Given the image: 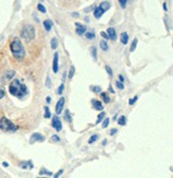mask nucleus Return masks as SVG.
Returning <instances> with one entry per match:
<instances>
[{
  "label": "nucleus",
  "mask_w": 173,
  "mask_h": 178,
  "mask_svg": "<svg viewBox=\"0 0 173 178\" xmlns=\"http://www.w3.org/2000/svg\"><path fill=\"white\" fill-rule=\"evenodd\" d=\"M43 25H44L45 30H47V31H50L51 28H53V22H51L50 19H45L43 22Z\"/></svg>",
  "instance_id": "18"
},
{
  "label": "nucleus",
  "mask_w": 173,
  "mask_h": 178,
  "mask_svg": "<svg viewBox=\"0 0 173 178\" xmlns=\"http://www.w3.org/2000/svg\"><path fill=\"white\" fill-rule=\"evenodd\" d=\"M9 92L10 94L17 98H24L26 95H28V87L20 80L14 79L9 86Z\"/></svg>",
  "instance_id": "1"
},
{
  "label": "nucleus",
  "mask_w": 173,
  "mask_h": 178,
  "mask_svg": "<svg viewBox=\"0 0 173 178\" xmlns=\"http://www.w3.org/2000/svg\"><path fill=\"white\" fill-rule=\"evenodd\" d=\"M162 7H164V11H168V7H167V3H166V2H165V3H164V6H162Z\"/></svg>",
  "instance_id": "51"
},
{
  "label": "nucleus",
  "mask_w": 173,
  "mask_h": 178,
  "mask_svg": "<svg viewBox=\"0 0 173 178\" xmlns=\"http://www.w3.org/2000/svg\"><path fill=\"white\" fill-rule=\"evenodd\" d=\"M103 145H104V146H106V145H107V140H104V141H103Z\"/></svg>",
  "instance_id": "53"
},
{
  "label": "nucleus",
  "mask_w": 173,
  "mask_h": 178,
  "mask_svg": "<svg viewBox=\"0 0 173 178\" xmlns=\"http://www.w3.org/2000/svg\"><path fill=\"white\" fill-rule=\"evenodd\" d=\"M97 140H99V135H92L91 136H90L88 143H89V144H93V143H95V142H96Z\"/></svg>",
  "instance_id": "31"
},
{
  "label": "nucleus",
  "mask_w": 173,
  "mask_h": 178,
  "mask_svg": "<svg viewBox=\"0 0 173 178\" xmlns=\"http://www.w3.org/2000/svg\"><path fill=\"white\" fill-rule=\"evenodd\" d=\"M90 90L95 93V94H99L100 92H102V87H99V86H90Z\"/></svg>",
  "instance_id": "24"
},
{
  "label": "nucleus",
  "mask_w": 173,
  "mask_h": 178,
  "mask_svg": "<svg viewBox=\"0 0 173 178\" xmlns=\"http://www.w3.org/2000/svg\"><path fill=\"white\" fill-rule=\"evenodd\" d=\"M72 16H73V17H76V18H77V17H79V14H78L77 12H75V13H72Z\"/></svg>",
  "instance_id": "50"
},
{
  "label": "nucleus",
  "mask_w": 173,
  "mask_h": 178,
  "mask_svg": "<svg viewBox=\"0 0 173 178\" xmlns=\"http://www.w3.org/2000/svg\"><path fill=\"white\" fill-rule=\"evenodd\" d=\"M105 69H106V72H107V74L109 75V77H112L113 76V72H112V69H111V67H110L109 65H106L105 66Z\"/></svg>",
  "instance_id": "36"
},
{
  "label": "nucleus",
  "mask_w": 173,
  "mask_h": 178,
  "mask_svg": "<svg viewBox=\"0 0 173 178\" xmlns=\"http://www.w3.org/2000/svg\"><path fill=\"white\" fill-rule=\"evenodd\" d=\"M40 175H41V176H44V175H46V176H53V172L47 171L45 167H42V169H41V171H40Z\"/></svg>",
  "instance_id": "23"
},
{
  "label": "nucleus",
  "mask_w": 173,
  "mask_h": 178,
  "mask_svg": "<svg viewBox=\"0 0 173 178\" xmlns=\"http://www.w3.org/2000/svg\"><path fill=\"white\" fill-rule=\"evenodd\" d=\"M126 122H127V120H126V117L124 116V115H121V116L118 118V124H119L120 126L126 125Z\"/></svg>",
  "instance_id": "28"
},
{
  "label": "nucleus",
  "mask_w": 173,
  "mask_h": 178,
  "mask_svg": "<svg viewBox=\"0 0 173 178\" xmlns=\"http://www.w3.org/2000/svg\"><path fill=\"white\" fill-rule=\"evenodd\" d=\"M15 74H16V72L15 71H8L4 73L3 77H2L1 81L2 82H6V81H9V80H12L13 78H14Z\"/></svg>",
  "instance_id": "10"
},
{
  "label": "nucleus",
  "mask_w": 173,
  "mask_h": 178,
  "mask_svg": "<svg viewBox=\"0 0 173 178\" xmlns=\"http://www.w3.org/2000/svg\"><path fill=\"white\" fill-rule=\"evenodd\" d=\"M51 126H53V128L55 129L57 132L62 130V122L58 115H55L53 117V120H51Z\"/></svg>",
  "instance_id": "5"
},
{
  "label": "nucleus",
  "mask_w": 173,
  "mask_h": 178,
  "mask_svg": "<svg viewBox=\"0 0 173 178\" xmlns=\"http://www.w3.org/2000/svg\"><path fill=\"white\" fill-rule=\"evenodd\" d=\"M58 45H59V42H58V40H57V37H53V38H51V41H50V47H51V49L56 50L57 47H58Z\"/></svg>",
  "instance_id": "21"
},
{
  "label": "nucleus",
  "mask_w": 173,
  "mask_h": 178,
  "mask_svg": "<svg viewBox=\"0 0 173 178\" xmlns=\"http://www.w3.org/2000/svg\"><path fill=\"white\" fill-rule=\"evenodd\" d=\"M99 7H102V9L106 12V11H108V10L110 9L111 4H110V2H108V1H103L102 3H99Z\"/></svg>",
  "instance_id": "19"
},
{
  "label": "nucleus",
  "mask_w": 173,
  "mask_h": 178,
  "mask_svg": "<svg viewBox=\"0 0 173 178\" xmlns=\"http://www.w3.org/2000/svg\"><path fill=\"white\" fill-rule=\"evenodd\" d=\"M91 104L93 106V109L96 110V111H102L104 109V106H103V102L100 100L97 99H92L91 100Z\"/></svg>",
  "instance_id": "11"
},
{
  "label": "nucleus",
  "mask_w": 173,
  "mask_h": 178,
  "mask_svg": "<svg viewBox=\"0 0 173 178\" xmlns=\"http://www.w3.org/2000/svg\"><path fill=\"white\" fill-rule=\"evenodd\" d=\"M139 97L138 96H135V97H133V98H130V100H128V105L130 106H133L134 104H136V101L138 100Z\"/></svg>",
  "instance_id": "38"
},
{
  "label": "nucleus",
  "mask_w": 173,
  "mask_h": 178,
  "mask_svg": "<svg viewBox=\"0 0 173 178\" xmlns=\"http://www.w3.org/2000/svg\"><path fill=\"white\" fill-rule=\"evenodd\" d=\"M127 1L128 0H119V3H120V6L122 9H125L126 6H127Z\"/></svg>",
  "instance_id": "37"
},
{
  "label": "nucleus",
  "mask_w": 173,
  "mask_h": 178,
  "mask_svg": "<svg viewBox=\"0 0 173 178\" xmlns=\"http://www.w3.org/2000/svg\"><path fill=\"white\" fill-rule=\"evenodd\" d=\"M106 33L108 34V37H109V40H112V41L117 40V31H115L114 28H112V27L108 28L107 31H106Z\"/></svg>",
  "instance_id": "14"
},
{
  "label": "nucleus",
  "mask_w": 173,
  "mask_h": 178,
  "mask_svg": "<svg viewBox=\"0 0 173 178\" xmlns=\"http://www.w3.org/2000/svg\"><path fill=\"white\" fill-rule=\"evenodd\" d=\"M19 167L23 170H26V169H29V170H32L34 166H33V162L31 160H27V161H22L19 163Z\"/></svg>",
  "instance_id": "12"
},
{
  "label": "nucleus",
  "mask_w": 173,
  "mask_h": 178,
  "mask_svg": "<svg viewBox=\"0 0 173 178\" xmlns=\"http://www.w3.org/2000/svg\"><path fill=\"white\" fill-rule=\"evenodd\" d=\"M104 13H105V11H104V10H103L100 7H99V6L95 7V9L93 10V15H94V17H95L96 19L102 18V16L104 15Z\"/></svg>",
  "instance_id": "13"
},
{
  "label": "nucleus",
  "mask_w": 173,
  "mask_h": 178,
  "mask_svg": "<svg viewBox=\"0 0 173 178\" xmlns=\"http://www.w3.org/2000/svg\"><path fill=\"white\" fill-rule=\"evenodd\" d=\"M117 132H118V129H117V128H112L111 130H110L109 135H110V136H114V135H115V133H117Z\"/></svg>",
  "instance_id": "43"
},
{
  "label": "nucleus",
  "mask_w": 173,
  "mask_h": 178,
  "mask_svg": "<svg viewBox=\"0 0 173 178\" xmlns=\"http://www.w3.org/2000/svg\"><path fill=\"white\" fill-rule=\"evenodd\" d=\"M84 20H86V22H89V20H90V18H89V17H84Z\"/></svg>",
  "instance_id": "54"
},
{
  "label": "nucleus",
  "mask_w": 173,
  "mask_h": 178,
  "mask_svg": "<svg viewBox=\"0 0 173 178\" xmlns=\"http://www.w3.org/2000/svg\"><path fill=\"white\" fill-rule=\"evenodd\" d=\"M45 141V136L40 132H34L30 136V144H34L35 142H44Z\"/></svg>",
  "instance_id": "7"
},
{
  "label": "nucleus",
  "mask_w": 173,
  "mask_h": 178,
  "mask_svg": "<svg viewBox=\"0 0 173 178\" xmlns=\"http://www.w3.org/2000/svg\"><path fill=\"white\" fill-rule=\"evenodd\" d=\"M50 141H51V142H60V136H57V135H53V136L50 138Z\"/></svg>",
  "instance_id": "39"
},
{
  "label": "nucleus",
  "mask_w": 173,
  "mask_h": 178,
  "mask_svg": "<svg viewBox=\"0 0 173 178\" xmlns=\"http://www.w3.org/2000/svg\"><path fill=\"white\" fill-rule=\"evenodd\" d=\"M75 27H76V29H75V32H76L77 35H84V33L87 32V27L84 25L80 24V22H75Z\"/></svg>",
  "instance_id": "8"
},
{
  "label": "nucleus",
  "mask_w": 173,
  "mask_h": 178,
  "mask_svg": "<svg viewBox=\"0 0 173 178\" xmlns=\"http://www.w3.org/2000/svg\"><path fill=\"white\" fill-rule=\"evenodd\" d=\"M119 80H120L121 82H123V83H124V81H125V79H124V77L122 76V75H120V76H119Z\"/></svg>",
  "instance_id": "49"
},
{
  "label": "nucleus",
  "mask_w": 173,
  "mask_h": 178,
  "mask_svg": "<svg viewBox=\"0 0 173 178\" xmlns=\"http://www.w3.org/2000/svg\"><path fill=\"white\" fill-rule=\"evenodd\" d=\"M108 91H109L110 93H112V94H114V93H115V91L113 90V87H112L111 84H109V90H108Z\"/></svg>",
  "instance_id": "47"
},
{
  "label": "nucleus",
  "mask_w": 173,
  "mask_h": 178,
  "mask_svg": "<svg viewBox=\"0 0 173 178\" xmlns=\"http://www.w3.org/2000/svg\"><path fill=\"white\" fill-rule=\"evenodd\" d=\"M64 121H65L66 123H69L71 124L72 122H73V118H72V114H71V112H69V109H65V111H64Z\"/></svg>",
  "instance_id": "16"
},
{
  "label": "nucleus",
  "mask_w": 173,
  "mask_h": 178,
  "mask_svg": "<svg viewBox=\"0 0 173 178\" xmlns=\"http://www.w3.org/2000/svg\"><path fill=\"white\" fill-rule=\"evenodd\" d=\"M64 89H65V86H64V83L62 82L60 86H59L58 89H57L56 94H57V95H62V94H63V92H64Z\"/></svg>",
  "instance_id": "27"
},
{
  "label": "nucleus",
  "mask_w": 173,
  "mask_h": 178,
  "mask_svg": "<svg viewBox=\"0 0 173 178\" xmlns=\"http://www.w3.org/2000/svg\"><path fill=\"white\" fill-rule=\"evenodd\" d=\"M106 117V113L104 112V111H102V112L99 113V115H97V120H96V122H95V124H99V123H102V121L104 120V118Z\"/></svg>",
  "instance_id": "25"
},
{
  "label": "nucleus",
  "mask_w": 173,
  "mask_h": 178,
  "mask_svg": "<svg viewBox=\"0 0 173 178\" xmlns=\"http://www.w3.org/2000/svg\"><path fill=\"white\" fill-rule=\"evenodd\" d=\"M2 166H3L4 167H8V166H9V163H8V162H3V163H2Z\"/></svg>",
  "instance_id": "52"
},
{
  "label": "nucleus",
  "mask_w": 173,
  "mask_h": 178,
  "mask_svg": "<svg viewBox=\"0 0 173 178\" xmlns=\"http://www.w3.org/2000/svg\"><path fill=\"white\" fill-rule=\"evenodd\" d=\"M62 174H63V170L61 169V170H59V172H58V173H56V174H55V175H53V176L55 177V178H58V177H60Z\"/></svg>",
  "instance_id": "42"
},
{
  "label": "nucleus",
  "mask_w": 173,
  "mask_h": 178,
  "mask_svg": "<svg viewBox=\"0 0 173 178\" xmlns=\"http://www.w3.org/2000/svg\"><path fill=\"white\" fill-rule=\"evenodd\" d=\"M46 102H47L48 105H49L50 102H51V97H50V96H47V97H46Z\"/></svg>",
  "instance_id": "48"
},
{
  "label": "nucleus",
  "mask_w": 173,
  "mask_h": 178,
  "mask_svg": "<svg viewBox=\"0 0 173 178\" xmlns=\"http://www.w3.org/2000/svg\"><path fill=\"white\" fill-rule=\"evenodd\" d=\"M91 56L93 57V60L96 61L97 60V48L95 46L91 47Z\"/></svg>",
  "instance_id": "26"
},
{
  "label": "nucleus",
  "mask_w": 173,
  "mask_h": 178,
  "mask_svg": "<svg viewBox=\"0 0 173 178\" xmlns=\"http://www.w3.org/2000/svg\"><path fill=\"white\" fill-rule=\"evenodd\" d=\"M44 117L45 118H50L51 117V112H50L49 107H48V106H45V107H44Z\"/></svg>",
  "instance_id": "22"
},
{
  "label": "nucleus",
  "mask_w": 173,
  "mask_h": 178,
  "mask_svg": "<svg viewBox=\"0 0 173 178\" xmlns=\"http://www.w3.org/2000/svg\"><path fill=\"white\" fill-rule=\"evenodd\" d=\"M115 87H117V89H119V90H124V84H123V82L120 81V80H117V81H115Z\"/></svg>",
  "instance_id": "35"
},
{
  "label": "nucleus",
  "mask_w": 173,
  "mask_h": 178,
  "mask_svg": "<svg viewBox=\"0 0 173 178\" xmlns=\"http://www.w3.org/2000/svg\"><path fill=\"white\" fill-rule=\"evenodd\" d=\"M100 35H102V37H104V40H109V37H108V34L106 32H100Z\"/></svg>",
  "instance_id": "44"
},
{
  "label": "nucleus",
  "mask_w": 173,
  "mask_h": 178,
  "mask_svg": "<svg viewBox=\"0 0 173 178\" xmlns=\"http://www.w3.org/2000/svg\"><path fill=\"white\" fill-rule=\"evenodd\" d=\"M84 35H86V37L88 38V40H94V38H95L94 31H89V32H86V33H84Z\"/></svg>",
  "instance_id": "30"
},
{
  "label": "nucleus",
  "mask_w": 173,
  "mask_h": 178,
  "mask_svg": "<svg viewBox=\"0 0 173 178\" xmlns=\"http://www.w3.org/2000/svg\"><path fill=\"white\" fill-rule=\"evenodd\" d=\"M4 95H6V93H4L3 90L0 89V99H2L4 97Z\"/></svg>",
  "instance_id": "45"
},
{
  "label": "nucleus",
  "mask_w": 173,
  "mask_h": 178,
  "mask_svg": "<svg viewBox=\"0 0 173 178\" xmlns=\"http://www.w3.org/2000/svg\"><path fill=\"white\" fill-rule=\"evenodd\" d=\"M120 41L123 45H127L128 41H130V37H128V33L127 32H122L120 35Z\"/></svg>",
  "instance_id": "15"
},
{
  "label": "nucleus",
  "mask_w": 173,
  "mask_h": 178,
  "mask_svg": "<svg viewBox=\"0 0 173 178\" xmlns=\"http://www.w3.org/2000/svg\"><path fill=\"white\" fill-rule=\"evenodd\" d=\"M10 50H11L13 57L17 61H23L26 57V50L19 37H14L10 44Z\"/></svg>",
  "instance_id": "2"
},
{
  "label": "nucleus",
  "mask_w": 173,
  "mask_h": 178,
  "mask_svg": "<svg viewBox=\"0 0 173 178\" xmlns=\"http://www.w3.org/2000/svg\"><path fill=\"white\" fill-rule=\"evenodd\" d=\"M0 129L2 131H7V132H15V131L18 130L19 127L16 124L11 122L8 117L2 116L0 118Z\"/></svg>",
  "instance_id": "3"
},
{
  "label": "nucleus",
  "mask_w": 173,
  "mask_h": 178,
  "mask_svg": "<svg viewBox=\"0 0 173 178\" xmlns=\"http://www.w3.org/2000/svg\"><path fill=\"white\" fill-rule=\"evenodd\" d=\"M74 74H75V67H74L73 65H72L71 67H69V75H68L69 79H73Z\"/></svg>",
  "instance_id": "33"
},
{
  "label": "nucleus",
  "mask_w": 173,
  "mask_h": 178,
  "mask_svg": "<svg viewBox=\"0 0 173 178\" xmlns=\"http://www.w3.org/2000/svg\"><path fill=\"white\" fill-rule=\"evenodd\" d=\"M95 4H92V6H90V7H86V9H84V12L86 13H89V12H91V11H93V10L95 9Z\"/></svg>",
  "instance_id": "41"
},
{
  "label": "nucleus",
  "mask_w": 173,
  "mask_h": 178,
  "mask_svg": "<svg viewBox=\"0 0 173 178\" xmlns=\"http://www.w3.org/2000/svg\"><path fill=\"white\" fill-rule=\"evenodd\" d=\"M37 7H38V11H40L41 13H43V14H45V13H46V7H44V4H42V3H38Z\"/></svg>",
  "instance_id": "34"
},
{
  "label": "nucleus",
  "mask_w": 173,
  "mask_h": 178,
  "mask_svg": "<svg viewBox=\"0 0 173 178\" xmlns=\"http://www.w3.org/2000/svg\"><path fill=\"white\" fill-rule=\"evenodd\" d=\"M137 44H138V38H134V41L131 42V45H130V52H134L137 48Z\"/></svg>",
  "instance_id": "29"
},
{
  "label": "nucleus",
  "mask_w": 173,
  "mask_h": 178,
  "mask_svg": "<svg viewBox=\"0 0 173 178\" xmlns=\"http://www.w3.org/2000/svg\"><path fill=\"white\" fill-rule=\"evenodd\" d=\"M64 106H65V97L61 96L59 100L57 101V105H56V113L57 115H60L62 113V111H63V108Z\"/></svg>",
  "instance_id": "6"
},
{
  "label": "nucleus",
  "mask_w": 173,
  "mask_h": 178,
  "mask_svg": "<svg viewBox=\"0 0 173 178\" xmlns=\"http://www.w3.org/2000/svg\"><path fill=\"white\" fill-rule=\"evenodd\" d=\"M53 72L57 74L59 72V53L55 52L53 55Z\"/></svg>",
  "instance_id": "9"
},
{
  "label": "nucleus",
  "mask_w": 173,
  "mask_h": 178,
  "mask_svg": "<svg viewBox=\"0 0 173 178\" xmlns=\"http://www.w3.org/2000/svg\"><path fill=\"white\" fill-rule=\"evenodd\" d=\"M99 94H100V98L103 99V101H104L105 104H109L111 99H110V96L108 95V93L107 92H100Z\"/></svg>",
  "instance_id": "17"
},
{
  "label": "nucleus",
  "mask_w": 173,
  "mask_h": 178,
  "mask_svg": "<svg viewBox=\"0 0 173 178\" xmlns=\"http://www.w3.org/2000/svg\"><path fill=\"white\" fill-rule=\"evenodd\" d=\"M102 122H103L102 127H103V128H107L108 125H109V123H110V118H109V117H105L104 120L102 121Z\"/></svg>",
  "instance_id": "32"
},
{
  "label": "nucleus",
  "mask_w": 173,
  "mask_h": 178,
  "mask_svg": "<svg viewBox=\"0 0 173 178\" xmlns=\"http://www.w3.org/2000/svg\"><path fill=\"white\" fill-rule=\"evenodd\" d=\"M20 37L26 42H30L35 37V29L32 25H25L20 30Z\"/></svg>",
  "instance_id": "4"
},
{
  "label": "nucleus",
  "mask_w": 173,
  "mask_h": 178,
  "mask_svg": "<svg viewBox=\"0 0 173 178\" xmlns=\"http://www.w3.org/2000/svg\"><path fill=\"white\" fill-rule=\"evenodd\" d=\"M45 86L46 87H51V81H50V77L49 76H47V78H46V82H45Z\"/></svg>",
  "instance_id": "40"
},
{
  "label": "nucleus",
  "mask_w": 173,
  "mask_h": 178,
  "mask_svg": "<svg viewBox=\"0 0 173 178\" xmlns=\"http://www.w3.org/2000/svg\"><path fill=\"white\" fill-rule=\"evenodd\" d=\"M99 47L103 51H107L108 48H109V46H108V43L106 42V40H102L99 42Z\"/></svg>",
  "instance_id": "20"
},
{
  "label": "nucleus",
  "mask_w": 173,
  "mask_h": 178,
  "mask_svg": "<svg viewBox=\"0 0 173 178\" xmlns=\"http://www.w3.org/2000/svg\"><path fill=\"white\" fill-rule=\"evenodd\" d=\"M66 76H68V74H66V72H64V73H63V75H62V81H63V82H65Z\"/></svg>",
  "instance_id": "46"
}]
</instances>
